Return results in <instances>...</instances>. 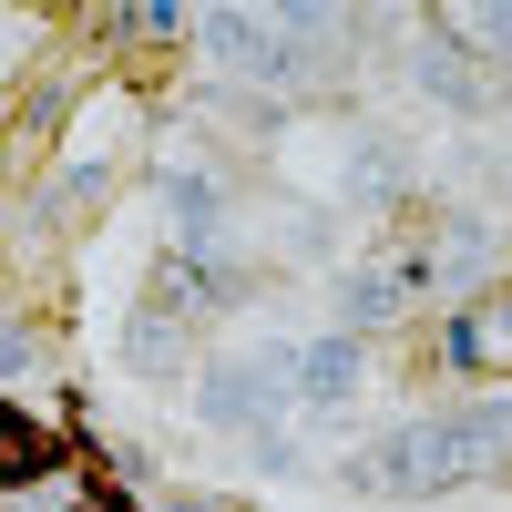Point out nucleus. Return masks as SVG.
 I'll use <instances>...</instances> for the list:
<instances>
[{
    "label": "nucleus",
    "mask_w": 512,
    "mask_h": 512,
    "mask_svg": "<svg viewBox=\"0 0 512 512\" xmlns=\"http://www.w3.org/2000/svg\"><path fill=\"white\" fill-rule=\"evenodd\" d=\"M502 461V390H482L472 420H390L379 441L349 451V492L369 502H420V492H451Z\"/></svg>",
    "instance_id": "nucleus-1"
},
{
    "label": "nucleus",
    "mask_w": 512,
    "mask_h": 512,
    "mask_svg": "<svg viewBox=\"0 0 512 512\" xmlns=\"http://www.w3.org/2000/svg\"><path fill=\"white\" fill-rule=\"evenodd\" d=\"M277 369V390H287V410H349L359 400V379H369V359H359V338L349 328H328V338H277V349H256Z\"/></svg>",
    "instance_id": "nucleus-2"
},
{
    "label": "nucleus",
    "mask_w": 512,
    "mask_h": 512,
    "mask_svg": "<svg viewBox=\"0 0 512 512\" xmlns=\"http://www.w3.org/2000/svg\"><path fill=\"white\" fill-rule=\"evenodd\" d=\"M195 410L216 420V431H246L256 451H267V441H287V420H297L267 359H205V379H195Z\"/></svg>",
    "instance_id": "nucleus-3"
},
{
    "label": "nucleus",
    "mask_w": 512,
    "mask_h": 512,
    "mask_svg": "<svg viewBox=\"0 0 512 512\" xmlns=\"http://www.w3.org/2000/svg\"><path fill=\"white\" fill-rule=\"evenodd\" d=\"M195 31H205V52H216L236 82H297L308 72V52H297V41L277 31V11H195Z\"/></svg>",
    "instance_id": "nucleus-4"
},
{
    "label": "nucleus",
    "mask_w": 512,
    "mask_h": 512,
    "mask_svg": "<svg viewBox=\"0 0 512 512\" xmlns=\"http://www.w3.org/2000/svg\"><path fill=\"white\" fill-rule=\"evenodd\" d=\"M154 205H164V256H216V246L236 236L226 185H216V175H195V164H175V175L154 185Z\"/></svg>",
    "instance_id": "nucleus-5"
},
{
    "label": "nucleus",
    "mask_w": 512,
    "mask_h": 512,
    "mask_svg": "<svg viewBox=\"0 0 512 512\" xmlns=\"http://www.w3.org/2000/svg\"><path fill=\"white\" fill-rule=\"evenodd\" d=\"M420 297H431V277H420V256H369V267L338 277V328H400Z\"/></svg>",
    "instance_id": "nucleus-6"
},
{
    "label": "nucleus",
    "mask_w": 512,
    "mask_h": 512,
    "mask_svg": "<svg viewBox=\"0 0 512 512\" xmlns=\"http://www.w3.org/2000/svg\"><path fill=\"white\" fill-rule=\"evenodd\" d=\"M410 185V154L390 134H338V164H328V185L318 195H349V205H400Z\"/></svg>",
    "instance_id": "nucleus-7"
},
{
    "label": "nucleus",
    "mask_w": 512,
    "mask_h": 512,
    "mask_svg": "<svg viewBox=\"0 0 512 512\" xmlns=\"http://www.w3.org/2000/svg\"><path fill=\"white\" fill-rule=\"evenodd\" d=\"M246 277H226V256H154V287H144V308L164 318H205V308H236Z\"/></svg>",
    "instance_id": "nucleus-8"
},
{
    "label": "nucleus",
    "mask_w": 512,
    "mask_h": 512,
    "mask_svg": "<svg viewBox=\"0 0 512 512\" xmlns=\"http://www.w3.org/2000/svg\"><path fill=\"white\" fill-rule=\"evenodd\" d=\"M441 369H451V379H502V287L472 297V308H451V328H441Z\"/></svg>",
    "instance_id": "nucleus-9"
},
{
    "label": "nucleus",
    "mask_w": 512,
    "mask_h": 512,
    "mask_svg": "<svg viewBox=\"0 0 512 512\" xmlns=\"http://www.w3.org/2000/svg\"><path fill=\"white\" fill-rule=\"evenodd\" d=\"M123 379L175 390V379H185V318H164V308H134V318H123Z\"/></svg>",
    "instance_id": "nucleus-10"
},
{
    "label": "nucleus",
    "mask_w": 512,
    "mask_h": 512,
    "mask_svg": "<svg viewBox=\"0 0 512 512\" xmlns=\"http://www.w3.org/2000/svg\"><path fill=\"white\" fill-rule=\"evenodd\" d=\"M420 277H431L441 297H461V308H472V297H492V236H482V226L431 236V246H420Z\"/></svg>",
    "instance_id": "nucleus-11"
},
{
    "label": "nucleus",
    "mask_w": 512,
    "mask_h": 512,
    "mask_svg": "<svg viewBox=\"0 0 512 512\" xmlns=\"http://www.w3.org/2000/svg\"><path fill=\"white\" fill-rule=\"evenodd\" d=\"M62 123H72V103H62V93H31V103L11 113V134H0V175H31V164L62 144Z\"/></svg>",
    "instance_id": "nucleus-12"
},
{
    "label": "nucleus",
    "mask_w": 512,
    "mask_h": 512,
    "mask_svg": "<svg viewBox=\"0 0 512 512\" xmlns=\"http://www.w3.org/2000/svg\"><path fill=\"white\" fill-rule=\"evenodd\" d=\"M41 472H62V441L41 431V420L0 410V482H41Z\"/></svg>",
    "instance_id": "nucleus-13"
},
{
    "label": "nucleus",
    "mask_w": 512,
    "mask_h": 512,
    "mask_svg": "<svg viewBox=\"0 0 512 512\" xmlns=\"http://www.w3.org/2000/svg\"><path fill=\"white\" fill-rule=\"evenodd\" d=\"M103 195H113V154L93 144V154H72V164H62V185H52V216H62V205H103Z\"/></svg>",
    "instance_id": "nucleus-14"
},
{
    "label": "nucleus",
    "mask_w": 512,
    "mask_h": 512,
    "mask_svg": "<svg viewBox=\"0 0 512 512\" xmlns=\"http://www.w3.org/2000/svg\"><path fill=\"white\" fill-rule=\"evenodd\" d=\"M410 82H420V93H441V103H461V113H482V72H461V62H441V52H420Z\"/></svg>",
    "instance_id": "nucleus-15"
},
{
    "label": "nucleus",
    "mask_w": 512,
    "mask_h": 512,
    "mask_svg": "<svg viewBox=\"0 0 512 512\" xmlns=\"http://www.w3.org/2000/svg\"><path fill=\"white\" fill-rule=\"evenodd\" d=\"M123 31H154V41H185L195 11H175V0H154V11H123Z\"/></svg>",
    "instance_id": "nucleus-16"
},
{
    "label": "nucleus",
    "mask_w": 512,
    "mask_h": 512,
    "mask_svg": "<svg viewBox=\"0 0 512 512\" xmlns=\"http://www.w3.org/2000/svg\"><path fill=\"white\" fill-rule=\"evenodd\" d=\"M11 369H31V328H0V379Z\"/></svg>",
    "instance_id": "nucleus-17"
}]
</instances>
